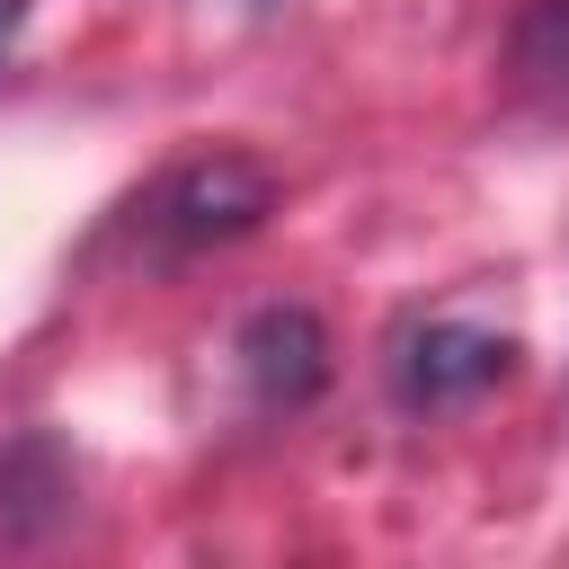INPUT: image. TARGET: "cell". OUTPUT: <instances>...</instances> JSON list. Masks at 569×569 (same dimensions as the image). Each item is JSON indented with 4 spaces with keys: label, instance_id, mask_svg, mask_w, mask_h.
Listing matches in <instances>:
<instances>
[{
    "label": "cell",
    "instance_id": "obj_5",
    "mask_svg": "<svg viewBox=\"0 0 569 569\" xmlns=\"http://www.w3.org/2000/svg\"><path fill=\"white\" fill-rule=\"evenodd\" d=\"M27 9H36V0H0V53L18 44V27H27Z\"/></svg>",
    "mask_w": 569,
    "mask_h": 569
},
{
    "label": "cell",
    "instance_id": "obj_1",
    "mask_svg": "<svg viewBox=\"0 0 569 569\" xmlns=\"http://www.w3.org/2000/svg\"><path fill=\"white\" fill-rule=\"evenodd\" d=\"M267 213H276V169L249 151H196L142 204L160 249H222V240H249Z\"/></svg>",
    "mask_w": 569,
    "mask_h": 569
},
{
    "label": "cell",
    "instance_id": "obj_4",
    "mask_svg": "<svg viewBox=\"0 0 569 569\" xmlns=\"http://www.w3.org/2000/svg\"><path fill=\"white\" fill-rule=\"evenodd\" d=\"M507 62H516L525 89L569 98V0H525V18L507 36Z\"/></svg>",
    "mask_w": 569,
    "mask_h": 569
},
{
    "label": "cell",
    "instance_id": "obj_3",
    "mask_svg": "<svg viewBox=\"0 0 569 569\" xmlns=\"http://www.w3.org/2000/svg\"><path fill=\"white\" fill-rule=\"evenodd\" d=\"M240 382L258 409H311L329 382V329L302 302H267L240 320Z\"/></svg>",
    "mask_w": 569,
    "mask_h": 569
},
{
    "label": "cell",
    "instance_id": "obj_2",
    "mask_svg": "<svg viewBox=\"0 0 569 569\" xmlns=\"http://www.w3.org/2000/svg\"><path fill=\"white\" fill-rule=\"evenodd\" d=\"M507 365H516V338L471 329V320H418L391 347V400L400 409H462L489 382H507Z\"/></svg>",
    "mask_w": 569,
    "mask_h": 569
}]
</instances>
